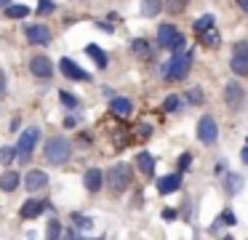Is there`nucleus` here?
I'll use <instances>...</instances> for the list:
<instances>
[{
    "label": "nucleus",
    "mask_w": 248,
    "mask_h": 240,
    "mask_svg": "<svg viewBox=\"0 0 248 240\" xmlns=\"http://www.w3.org/2000/svg\"><path fill=\"white\" fill-rule=\"evenodd\" d=\"M221 222H224L227 227H232V224H235V213H232V211H224V213H221Z\"/></svg>",
    "instance_id": "36"
},
{
    "label": "nucleus",
    "mask_w": 248,
    "mask_h": 240,
    "mask_svg": "<svg viewBox=\"0 0 248 240\" xmlns=\"http://www.w3.org/2000/svg\"><path fill=\"white\" fill-rule=\"evenodd\" d=\"M59 67H62V72H64V78H70V80H80V83H88V80H91V75H88L86 69L78 67V64L67 56L59 62Z\"/></svg>",
    "instance_id": "9"
},
{
    "label": "nucleus",
    "mask_w": 248,
    "mask_h": 240,
    "mask_svg": "<svg viewBox=\"0 0 248 240\" xmlns=\"http://www.w3.org/2000/svg\"><path fill=\"white\" fill-rule=\"evenodd\" d=\"M30 72L35 75V78H51L54 75V64H51L48 56H43V53H38V56L30 59Z\"/></svg>",
    "instance_id": "8"
},
{
    "label": "nucleus",
    "mask_w": 248,
    "mask_h": 240,
    "mask_svg": "<svg viewBox=\"0 0 248 240\" xmlns=\"http://www.w3.org/2000/svg\"><path fill=\"white\" fill-rule=\"evenodd\" d=\"M237 3H240V5H243V11L248 14V0H237Z\"/></svg>",
    "instance_id": "43"
},
{
    "label": "nucleus",
    "mask_w": 248,
    "mask_h": 240,
    "mask_svg": "<svg viewBox=\"0 0 248 240\" xmlns=\"http://www.w3.org/2000/svg\"><path fill=\"white\" fill-rule=\"evenodd\" d=\"M163 219H168V222L176 219V211H173V208H166V211H163Z\"/></svg>",
    "instance_id": "37"
},
{
    "label": "nucleus",
    "mask_w": 248,
    "mask_h": 240,
    "mask_svg": "<svg viewBox=\"0 0 248 240\" xmlns=\"http://www.w3.org/2000/svg\"><path fill=\"white\" fill-rule=\"evenodd\" d=\"M131 51L134 53H139V56H150V43L147 40H141V37H136V40H131Z\"/></svg>",
    "instance_id": "24"
},
{
    "label": "nucleus",
    "mask_w": 248,
    "mask_h": 240,
    "mask_svg": "<svg viewBox=\"0 0 248 240\" xmlns=\"http://www.w3.org/2000/svg\"><path fill=\"white\" fill-rule=\"evenodd\" d=\"M179 104H182V99H179V96H168V99L163 101V110L173 112V110H179Z\"/></svg>",
    "instance_id": "31"
},
{
    "label": "nucleus",
    "mask_w": 248,
    "mask_h": 240,
    "mask_svg": "<svg viewBox=\"0 0 248 240\" xmlns=\"http://www.w3.org/2000/svg\"><path fill=\"white\" fill-rule=\"evenodd\" d=\"M46 235H48V238H62V235H64V232H62V222H59V219H51L48 227H46Z\"/></svg>",
    "instance_id": "27"
},
{
    "label": "nucleus",
    "mask_w": 248,
    "mask_h": 240,
    "mask_svg": "<svg viewBox=\"0 0 248 240\" xmlns=\"http://www.w3.org/2000/svg\"><path fill=\"white\" fill-rule=\"evenodd\" d=\"M54 8V0H38V14H51Z\"/></svg>",
    "instance_id": "33"
},
{
    "label": "nucleus",
    "mask_w": 248,
    "mask_h": 240,
    "mask_svg": "<svg viewBox=\"0 0 248 240\" xmlns=\"http://www.w3.org/2000/svg\"><path fill=\"white\" fill-rule=\"evenodd\" d=\"M6 16H8V19H24V16H30V8H27V5H22V3H11L6 8Z\"/></svg>",
    "instance_id": "22"
},
{
    "label": "nucleus",
    "mask_w": 248,
    "mask_h": 240,
    "mask_svg": "<svg viewBox=\"0 0 248 240\" xmlns=\"http://www.w3.org/2000/svg\"><path fill=\"white\" fill-rule=\"evenodd\" d=\"M72 222L78 224V229H91L93 227V222L88 216H83V213H72Z\"/></svg>",
    "instance_id": "29"
},
{
    "label": "nucleus",
    "mask_w": 248,
    "mask_h": 240,
    "mask_svg": "<svg viewBox=\"0 0 248 240\" xmlns=\"http://www.w3.org/2000/svg\"><path fill=\"white\" fill-rule=\"evenodd\" d=\"M59 96H62V104H64V107H72V110H75V107L80 104V101H78V96L70 94V91H62Z\"/></svg>",
    "instance_id": "30"
},
{
    "label": "nucleus",
    "mask_w": 248,
    "mask_h": 240,
    "mask_svg": "<svg viewBox=\"0 0 248 240\" xmlns=\"http://www.w3.org/2000/svg\"><path fill=\"white\" fill-rule=\"evenodd\" d=\"M96 27H99V30H104V32H112V27L104 24V21H96Z\"/></svg>",
    "instance_id": "40"
},
{
    "label": "nucleus",
    "mask_w": 248,
    "mask_h": 240,
    "mask_svg": "<svg viewBox=\"0 0 248 240\" xmlns=\"http://www.w3.org/2000/svg\"><path fill=\"white\" fill-rule=\"evenodd\" d=\"M67 238H80V229H75V227H70V229H67Z\"/></svg>",
    "instance_id": "38"
},
{
    "label": "nucleus",
    "mask_w": 248,
    "mask_h": 240,
    "mask_svg": "<svg viewBox=\"0 0 248 240\" xmlns=\"http://www.w3.org/2000/svg\"><path fill=\"white\" fill-rule=\"evenodd\" d=\"M131 181H134V171H131V165H128V163H115L112 168H109V174H107V184H109V190H112L115 195H120V192L128 190Z\"/></svg>",
    "instance_id": "2"
},
{
    "label": "nucleus",
    "mask_w": 248,
    "mask_h": 240,
    "mask_svg": "<svg viewBox=\"0 0 248 240\" xmlns=\"http://www.w3.org/2000/svg\"><path fill=\"white\" fill-rule=\"evenodd\" d=\"M176 37H179V30H176L173 24H160V27H157V46H163V48H173Z\"/></svg>",
    "instance_id": "12"
},
{
    "label": "nucleus",
    "mask_w": 248,
    "mask_h": 240,
    "mask_svg": "<svg viewBox=\"0 0 248 240\" xmlns=\"http://www.w3.org/2000/svg\"><path fill=\"white\" fill-rule=\"evenodd\" d=\"M46 208H51L48 200H35V197H30V200H24V206L19 213H22V219H35V216H40Z\"/></svg>",
    "instance_id": "10"
},
{
    "label": "nucleus",
    "mask_w": 248,
    "mask_h": 240,
    "mask_svg": "<svg viewBox=\"0 0 248 240\" xmlns=\"http://www.w3.org/2000/svg\"><path fill=\"white\" fill-rule=\"evenodd\" d=\"M232 51H235V53H240V56H248V40H237Z\"/></svg>",
    "instance_id": "35"
},
{
    "label": "nucleus",
    "mask_w": 248,
    "mask_h": 240,
    "mask_svg": "<svg viewBox=\"0 0 248 240\" xmlns=\"http://www.w3.org/2000/svg\"><path fill=\"white\" fill-rule=\"evenodd\" d=\"M24 37L32 46H46V43H51V30L46 24H27L24 27Z\"/></svg>",
    "instance_id": "7"
},
{
    "label": "nucleus",
    "mask_w": 248,
    "mask_h": 240,
    "mask_svg": "<svg viewBox=\"0 0 248 240\" xmlns=\"http://www.w3.org/2000/svg\"><path fill=\"white\" fill-rule=\"evenodd\" d=\"M150 131H152L150 126H141V128H139V133H141V136H150Z\"/></svg>",
    "instance_id": "42"
},
{
    "label": "nucleus",
    "mask_w": 248,
    "mask_h": 240,
    "mask_svg": "<svg viewBox=\"0 0 248 240\" xmlns=\"http://www.w3.org/2000/svg\"><path fill=\"white\" fill-rule=\"evenodd\" d=\"M227 192H230V195H235V192H240V187H243V179H240V176H237V174H230V176H227Z\"/></svg>",
    "instance_id": "25"
},
{
    "label": "nucleus",
    "mask_w": 248,
    "mask_h": 240,
    "mask_svg": "<svg viewBox=\"0 0 248 240\" xmlns=\"http://www.w3.org/2000/svg\"><path fill=\"white\" fill-rule=\"evenodd\" d=\"M198 139L205 144V147H211V144L219 139V126H216V120L211 115L200 117V123H198Z\"/></svg>",
    "instance_id": "5"
},
{
    "label": "nucleus",
    "mask_w": 248,
    "mask_h": 240,
    "mask_svg": "<svg viewBox=\"0 0 248 240\" xmlns=\"http://www.w3.org/2000/svg\"><path fill=\"white\" fill-rule=\"evenodd\" d=\"M86 53H88V56L93 59V62H96V67H99V69H104V67H107V64H109L107 53H104V51H102V48H99V46H93V43H91V46H86Z\"/></svg>",
    "instance_id": "18"
},
{
    "label": "nucleus",
    "mask_w": 248,
    "mask_h": 240,
    "mask_svg": "<svg viewBox=\"0 0 248 240\" xmlns=\"http://www.w3.org/2000/svg\"><path fill=\"white\" fill-rule=\"evenodd\" d=\"M179 187H182V174H168V176H163V179H157V192H160V195H171Z\"/></svg>",
    "instance_id": "14"
},
{
    "label": "nucleus",
    "mask_w": 248,
    "mask_h": 240,
    "mask_svg": "<svg viewBox=\"0 0 248 240\" xmlns=\"http://www.w3.org/2000/svg\"><path fill=\"white\" fill-rule=\"evenodd\" d=\"M184 5H187V0H168V11L171 14H182Z\"/></svg>",
    "instance_id": "32"
},
{
    "label": "nucleus",
    "mask_w": 248,
    "mask_h": 240,
    "mask_svg": "<svg viewBox=\"0 0 248 240\" xmlns=\"http://www.w3.org/2000/svg\"><path fill=\"white\" fill-rule=\"evenodd\" d=\"M160 11H163V0H141V14H144L147 19L157 16Z\"/></svg>",
    "instance_id": "20"
},
{
    "label": "nucleus",
    "mask_w": 248,
    "mask_h": 240,
    "mask_svg": "<svg viewBox=\"0 0 248 240\" xmlns=\"http://www.w3.org/2000/svg\"><path fill=\"white\" fill-rule=\"evenodd\" d=\"M203 99H205V96H203V88H200V85L189 88V94H187V101H189V104H200Z\"/></svg>",
    "instance_id": "28"
},
{
    "label": "nucleus",
    "mask_w": 248,
    "mask_h": 240,
    "mask_svg": "<svg viewBox=\"0 0 248 240\" xmlns=\"http://www.w3.org/2000/svg\"><path fill=\"white\" fill-rule=\"evenodd\" d=\"M46 184H48V176H46V171H40V168L30 171V174L24 176V187H27V192H38V190H43Z\"/></svg>",
    "instance_id": "11"
},
{
    "label": "nucleus",
    "mask_w": 248,
    "mask_h": 240,
    "mask_svg": "<svg viewBox=\"0 0 248 240\" xmlns=\"http://www.w3.org/2000/svg\"><path fill=\"white\" fill-rule=\"evenodd\" d=\"M230 67L235 75H248V56H240V53H232Z\"/></svg>",
    "instance_id": "19"
},
{
    "label": "nucleus",
    "mask_w": 248,
    "mask_h": 240,
    "mask_svg": "<svg viewBox=\"0 0 248 240\" xmlns=\"http://www.w3.org/2000/svg\"><path fill=\"white\" fill-rule=\"evenodd\" d=\"M240 160L248 165V147H243V152H240Z\"/></svg>",
    "instance_id": "41"
},
{
    "label": "nucleus",
    "mask_w": 248,
    "mask_h": 240,
    "mask_svg": "<svg viewBox=\"0 0 248 240\" xmlns=\"http://www.w3.org/2000/svg\"><path fill=\"white\" fill-rule=\"evenodd\" d=\"M189 163H192V155H189V152H182V158H179V174H184V171L189 168Z\"/></svg>",
    "instance_id": "34"
},
{
    "label": "nucleus",
    "mask_w": 248,
    "mask_h": 240,
    "mask_svg": "<svg viewBox=\"0 0 248 240\" xmlns=\"http://www.w3.org/2000/svg\"><path fill=\"white\" fill-rule=\"evenodd\" d=\"M38 139H40V128H38V126L27 128V131L22 133V139H19V144H16L19 163H30V158H32L35 147H38Z\"/></svg>",
    "instance_id": "4"
},
{
    "label": "nucleus",
    "mask_w": 248,
    "mask_h": 240,
    "mask_svg": "<svg viewBox=\"0 0 248 240\" xmlns=\"http://www.w3.org/2000/svg\"><path fill=\"white\" fill-rule=\"evenodd\" d=\"M109 110L118 117H128L131 112H134V104H131L128 99H123V96H115V99H109Z\"/></svg>",
    "instance_id": "15"
},
{
    "label": "nucleus",
    "mask_w": 248,
    "mask_h": 240,
    "mask_svg": "<svg viewBox=\"0 0 248 240\" xmlns=\"http://www.w3.org/2000/svg\"><path fill=\"white\" fill-rule=\"evenodd\" d=\"M70 155H72V147H70V142H67V139L54 136V139H48V142H46V160H48V163L62 165V163H67V160H70Z\"/></svg>",
    "instance_id": "3"
},
{
    "label": "nucleus",
    "mask_w": 248,
    "mask_h": 240,
    "mask_svg": "<svg viewBox=\"0 0 248 240\" xmlns=\"http://www.w3.org/2000/svg\"><path fill=\"white\" fill-rule=\"evenodd\" d=\"M246 144H248V139H246Z\"/></svg>",
    "instance_id": "45"
},
{
    "label": "nucleus",
    "mask_w": 248,
    "mask_h": 240,
    "mask_svg": "<svg viewBox=\"0 0 248 240\" xmlns=\"http://www.w3.org/2000/svg\"><path fill=\"white\" fill-rule=\"evenodd\" d=\"M192 69V51H176L171 56V62L163 67V78L176 83V80H184Z\"/></svg>",
    "instance_id": "1"
},
{
    "label": "nucleus",
    "mask_w": 248,
    "mask_h": 240,
    "mask_svg": "<svg viewBox=\"0 0 248 240\" xmlns=\"http://www.w3.org/2000/svg\"><path fill=\"white\" fill-rule=\"evenodd\" d=\"M224 101L230 110H240L243 101H246V91H243V85L237 83V80H230V83L224 85Z\"/></svg>",
    "instance_id": "6"
},
{
    "label": "nucleus",
    "mask_w": 248,
    "mask_h": 240,
    "mask_svg": "<svg viewBox=\"0 0 248 240\" xmlns=\"http://www.w3.org/2000/svg\"><path fill=\"white\" fill-rule=\"evenodd\" d=\"M22 184V176L16 174V171H6V174L0 176V190H6V192H14L16 187Z\"/></svg>",
    "instance_id": "17"
},
{
    "label": "nucleus",
    "mask_w": 248,
    "mask_h": 240,
    "mask_svg": "<svg viewBox=\"0 0 248 240\" xmlns=\"http://www.w3.org/2000/svg\"><path fill=\"white\" fill-rule=\"evenodd\" d=\"M64 126H67V128H75V126H78V117H72V115H70V117L64 120Z\"/></svg>",
    "instance_id": "39"
},
{
    "label": "nucleus",
    "mask_w": 248,
    "mask_h": 240,
    "mask_svg": "<svg viewBox=\"0 0 248 240\" xmlns=\"http://www.w3.org/2000/svg\"><path fill=\"white\" fill-rule=\"evenodd\" d=\"M83 184H86L88 192H99L104 187V174L99 168H88L86 174H83Z\"/></svg>",
    "instance_id": "13"
},
{
    "label": "nucleus",
    "mask_w": 248,
    "mask_h": 240,
    "mask_svg": "<svg viewBox=\"0 0 248 240\" xmlns=\"http://www.w3.org/2000/svg\"><path fill=\"white\" fill-rule=\"evenodd\" d=\"M214 14H203L200 16L198 21H195V32H198V35H203V32H208V30H214Z\"/></svg>",
    "instance_id": "21"
},
{
    "label": "nucleus",
    "mask_w": 248,
    "mask_h": 240,
    "mask_svg": "<svg viewBox=\"0 0 248 240\" xmlns=\"http://www.w3.org/2000/svg\"><path fill=\"white\" fill-rule=\"evenodd\" d=\"M0 163H3V165L19 163V152H16V147H0Z\"/></svg>",
    "instance_id": "23"
},
{
    "label": "nucleus",
    "mask_w": 248,
    "mask_h": 240,
    "mask_svg": "<svg viewBox=\"0 0 248 240\" xmlns=\"http://www.w3.org/2000/svg\"><path fill=\"white\" fill-rule=\"evenodd\" d=\"M200 37V43H203V46H216V43L221 40V35L216 30H208V32H203V35H198Z\"/></svg>",
    "instance_id": "26"
},
{
    "label": "nucleus",
    "mask_w": 248,
    "mask_h": 240,
    "mask_svg": "<svg viewBox=\"0 0 248 240\" xmlns=\"http://www.w3.org/2000/svg\"><path fill=\"white\" fill-rule=\"evenodd\" d=\"M8 5H11V3H8V0H0V8H3V11H6Z\"/></svg>",
    "instance_id": "44"
},
{
    "label": "nucleus",
    "mask_w": 248,
    "mask_h": 240,
    "mask_svg": "<svg viewBox=\"0 0 248 240\" xmlns=\"http://www.w3.org/2000/svg\"><path fill=\"white\" fill-rule=\"evenodd\" d=\"M136 168H139L144 176L155 174V160H152V155L150 152H139V155H136Z\"/></svg>",
    "instance_id": "16"
}]
</instances>
